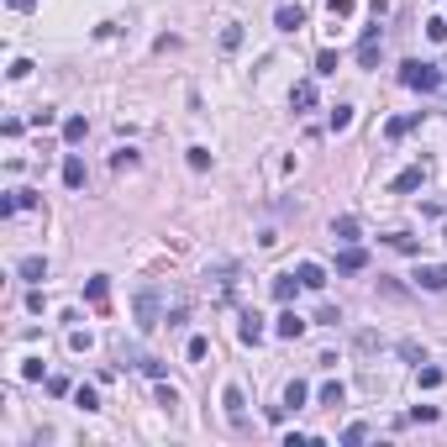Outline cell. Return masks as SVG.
Here are the masks:
<instances>
[{"instance_id": "cell-23", "label": "cell", "mask_w": 447, "mask_h": 447, "mask_svg": "<svg viewBox=\"0 0 447 447\" xmlns=\"http://www.w3.org/2000/svg\"><path fill=\"white\" fill-rule=\"evenodd\" d=\"M189 168H195V174H205V168H211V148H189Z\"/></svg>"}, {"instance_id": "cell-6", "label": "cell", "mask_w": 447, "mask_h": 447, "mask_svg": "<svg viewBox=\"0 0 447 447\" xmlns=\"http://www.w3.org/2000/svg\"><path fill=\"white\" fill-rule=\"evenodd\" d=\"M237 337H242L247 347H258V342H263V321H258V311H242V316H237Z\"/></svg>"}, {"instance_id": "cell-29", "label": "cell", "mask_w": 447, "mask_h": 447, "mask_svg": "<svg viewBox=\"0 0 447 447\" xmlns=\"http://www.w3.org/2000/svg\"><path fill=\"white\" fill-rule=\"evenodd\" d=\"M316 74H337V53H331V47L316 53Z\"/></svg>"}, {"instance_id": "cell-20", "label": "cell", "mask_w": 447, "mask_h": 447, "mask_svg": "<svg viewBox=\"0 0 447 447\" xmlns=\"http://www.w3.org/2000/svg\"><path fill=\"white\" fill-rule=\"evenodd\" d=\"M384 242H389V247H395V253H421V242H416V237H411V232H389V237H384Z\"/></svg>"}, {"instance_id": "cell-32", "label": "cell", "mask_w": 447, "mask_h": 447, "mask_svg": "<svg viewBox=\"0 0 447 447\" xmlns=\"http://www.w3.org/2000/svg\"><path fill=\"white\" fill-rule=\"evenodd\" d=\"M111 164H116V168H137V164H142V158H137V153H132V148H121V153H116V158H111Z\"/></svg>"}, {"instance_id": "cell-30", "label": "cell", "mask_w": 447, "mask_h": 447, "mask_svg": "<svg viewBox=\"0 0 447 447\" xmlns=\"http://www.w3.org/2000/svg\"><path fill=\"white\" fill-rule=\"evenodd\" d=\"M327 11H331V16H342V22H347V16L358 11V0H327Z\"/></svg>"}, {"instance_id": "cell-16", "label": "cell", "mask_w": 447, "mask_h": 447, "mask_svg": "<svg viewBox=\"0 0 447 447\" xmlns=\"http://www.w3.org/2000/svg\"><path fill=\"white\" fill-rule=\"evenodd\" d=\"M290 106H295V111H311V106H316V84H311V79H300V84L290 90Z\"/></svg>"}, {"instance_id": "cell-19", "label": "cell", "mask_w": 447, "mask_h": 447, "mask_svg": "<svg viewBox=\"0 0 447 447\" xmlns=\"http://www.w3.org/2000/svg\"><path fill=\"white\" fill-rule=\"evenodd\" d=\"M331 237H337V242H358V221L353 216H337V221H331Z\"/></svg>"}, {"instance_id": "cell-8", "label": "cell", "mask_w": 447, "mask_h": 447, "mask_svg": "<svg viewBox=\"0 0 447 447\" xmlns=\"http://www.w3.org/2000/svg\"><path fill=\"white\" fill-rule=\"evenodd\" d=\"M37 205V189H11L6 201H0V216H16V211H32Z\"/></svg>"}, {"instance_id": "cell-10", "label": "cell", "mask_w": 447, "mask_h": 447, "mask_svg": "<svg viewBox=\"0 0 447 447\" xmlns=\"http://www.w3.org/2000/svg\"><path fill=\"white\" fill-rule=\"evenodd\" d=\"M84 179H90V174H84V158L69 153V158H63V185H69V189H84Z\"/></svg>"}, {"instance_id": "cell-15", "label": "cell", "mask_w": 447, "mask_h": 447, "mask_svg": "<svg viewBox=\"0 0 447 447\" xmlns=\"http://www.w3.org/2000/svg\"><path fill=\"white\" fill-rule=\"evenodd\" d=\"M306 400H311V384H306V379H290V384H284V405H290V411H300Z\"/></svg>"}, {"instance_id": "cell-9", "label": "cell", "mask_w": 447, "mask_h": 447, "mask_svg": "<svg viewBox=\"0 0 447 447\" xmlns=\"http://www.w3.org/2000/svg\"><path fill=\"white\" fill-rule=\"evenodd\" d=\"M416 121H421V111H405V116H389V121H384V137H389V142H400L405 132L416 127Z\"/></svg>"}, {"instance_id": "cell-4", "label": "cell", "mask_w": 447, "mask_h": 447, "mask_svg": "<svg viewBox=\"0 0 447 447\" xmlns=\"http://www.w3.org/2000/svg\"><path fill=\"white\" fill-rule=\"evenodd\" d=\"M84 300H90L95 311L111 306V279H106V274H90V279H84Z\"/></svg>"}, {"instance_id": "cell-18", "label": "cell", "mask_w": 447, "mask_h": 447, "mask_svg": "<svg viewBox=\"0 0 447 447\" xmlns=\"http://www.w3.org/2000/svg\"><path fill=\"white\" fill-rule=\"evenodd\" d=\"M300 284H306V290H321V284H327V269H321V263H300Z\"/></svg>"}, {"instance_id": "cell-38", "label": "cell", "mask_w": 447, "mask_h": 447, "mask_svg": "<svg viewBox=\"0 0 447 447\" xmlns=\"http://www.w3.org/2000/svg\"><path fill=\"white\" fill-rule=\"evenodd\" d=\"M32 6H37V0H11V11H32Z\"/></svg>"}, {"instance_id": "cell-37", "label": "cell", "mask_w": 447, "mask_h": 447, "mask_svg": "<svg viewBox=\"0 0 447 447\" xmlns=\"http://www.w3.org/2000/svg\"><path fill=\"white\" fill-rule=\"evenodd\" d=\"M426 37H432V42H447V22H442V16H437V22L426 26Z\"/></svg>"}, {"instance_id": "cell-21", "label": "cell", "mask_w": 447, "mask_h": 447, "mask_svg": "<svg viewBox=\"0 0 447 447\" xmlns=\"http://www.w3.org/2000/svg\"><path fill=\"white\" fill-rule=\"evenodd\" d=\"M84 132H90V121H84V116H69V121H63V142H84Z\"/></svg>"}, {"instance_id": "cell-2", "label": "cell", "mask_w": 447, "mask_h": 447, "mask_svg": "<svg viewBox=\"0 0 447 447\" xmlns=\"http://www.w3.org/2000/svg\"><path fill=\"white\" fill-rule=\"evenodd\" d=\"M137 327L142 331L164 327V316H158V284H142V290H137Z\"/></svg>"}, {"instance_id": "cell-27", "label": "cell", "mask_w": 447, "mask_h": 447, "mask_svg": "<svg viewBox=\"0 0 447 447\" xmlns=\"http://www.w3.org/2000/svg\"><path fill=\"white\" fill-rule=\"evenodd\" d=\"M242 47V26H221V53H237Z\"/></svg>"}, {"instance_id": "cell-5", "label": "cell", "mask_w": 447, "mask_h": 447, "mask_svg": "<svg viewBox=\"0 0 447 447\" xmlns=\"http://www.w3.org/2000/svg\"><path fill=\"white\" fill-rule=\"evenodd\" d=\"M416 284L442 295V290H447V263H421V269H416Z\"/></svg>"}, {"instance_id": "cell-31", "label": "cell", "mask_w": 447, "mask_h": 447, "mask_svg": "<svg viewBox=\"0 0 447 447\" xmlns=\"http://www.w3.org/2000/svg\"><path fill=\"white\" fill-rule=\"evenodd\" d=\"M158 405H164V411H174V405H179V395H174V384H164V379H158Z\"/></svg>"}, {"instance_id": "cell-34", "label": "cell", "mask_w": 447, "mask_h": 447, "mask_svg": "<svg viewBox=\"0 0 447 447\" xmlns=\"http://www.w3.org/2000/svg\"><path fill=\"white\" fill-rule=\"evenodd\" d=\"M363 437H368V426H363V421H353L347 432H342V442H363Z\"/></svg>"}, {"instance_id": "cell-1", "label": "cell", "mask_w": 447, "mask_h": 447, "mask_svg": "<svg viewBox=\"0 0 447 447\" xmlns=\"http://www.w3.org/2000/svg\"><path fill=\"white\" fill-rule=\"evenodd\" d=\"M400 84H405V90H421V95H432V90H442V84H447V74L437 69V63L405 58V63H400Z\"/></svg>"}, {"instance_id": "cell-39", "label": "cell", "mask_w": 447, "mask_h": 447, "mask_svg": "<svg viewBox=\"0 0 447 447\" xmlns=\"http://www.w3.org/2000/svg\"><path fill=\"white\" fill-rule=\"evenodd\" d=\"M442 237H447V232H442Z\"/></svg>"}, {"instance_id": "cell-24", "label": "cell", "mask_w": 447, "mask_h": 447, "mask_svg": "<svg viewBox=\"0 0 447 447\" xmlns=\"http://www.w3.org/2000/svg\"><path fill=\"white\" fill-rule=\"evenodd\" d=\"M347 400V389L337 384V379H331V384H321V405H342Z\"/></svg>"}, {"instance_id": "cell-36", "label": "cell", "mask_w": 447, "mask_h": 447, "mask_svg": "<svg viewBox=\"0 0 447 447\" xmlns=\"http://www.w3.org/2000/svg\"><path fill=\"white\" fill-rule=\"evenodd\" d=\"M22 379H42V358H26V363H22Z\"/></svg>"}, {"instance_id": "cell-26", "label": "cell", "mask_w": 447, "mask_h": 447, "mask_svg": "<svg viewBox=\"0 0 447 447\" xmlns=\"http://www.w3.org/2000/svg\"><path fill=\"white\" fill-rule=\"evenodd\" d=\"M416 384H421V389H437V384H442V368H432V363L416 368Z\"/></svg>"}, {"instance_id": "cell-17", "label": "cell", "mask_w": 447, "mask_h": 447, "mask_svg": "<svg viewBox=\"0 0 447 447\" xmlns=\"http://www.w3.org/2000/svg\"><path fill=\"white\" fill-rule=\"evenodd\" d=\"M16 274H22L26 284H42L47 279V263L42 258H22V263H16Z\"/></svg>"}, {"instance_id": "cell-28", "label": "cell", "mask_w": 447, "mask_h": 447, "mask_svg": "<svg viewBox=\"0 0 447 447\" xmlns=\"http://www.w3.org/2000/svg\"><path fill=\"white\" fill-rule=\"evenodd\" d=\"M205 353H211V342H205V337H189V347H185V358H189V363H201Z\"/></svg>"}, {"instance_id": "cell-12", "label": "cell", "mask_w": 447, "mask_h": 447, "mask_svg": "<svg viewBox=\"0 0 447 447\" xmlns=\"http://www.w3.org/2000/svg\"><path fill=\"white\" fill-rule=\"evenodd\" d=\"M295 290H306V284H300V274H279V279H274V300H279V306H290Z\"/></svg>"}, {"instance_id": "cell-35", "label": "cell", "mask_w": 447, "mask_h": 447, "mask_svg": "<svg viewBox=\"0 0 447 447\" xmlns=\"http://www.w3.org/2000/svg\"><path fill=\"white\" fill-rule=\"evenodd\" d=\"M400 353H405V358H411V363H416V368H421V363H426V353H421V347H416V342H400Z\"/></svg>"}, {"instance_id": "cell-7", "label": "cell", "mask_w": 447, "mask_h": 447, "mask_svg": "<svg viewBox=\"0 0 447 447\" xmlns=\"http://www.w3.org/2000/svg\"><path fill=\"white\" fill-rule=\"evenodd\" d=\"M363 269H368V253H363V247H353V242H347V247L337 253V274H363Z\"/></svg>"}, {"instance_id": "cell-33", "label": "cell", "mask_w": 447, "mask_h": 447, "mask_svg": "<svg viewBox=\"0 0 447 447\" xmlns=\"http://www.w3.org/2000/svg\"><path fill=\"white\" fill-rule=\"evenodd\" d=\"M137 368H142V374H148V379H164V363H158V358H142Z\"/></svg>"}, {"instance_id": "cell-3", "label": "cell", "mask_w": 447, "mask_h": 447, "mask_svg": "<svg viewBox=\"0 0 447 447\" xmlns=\"http://www.w3.org/2000/svg\"><path fill=\"white\" fill-rule=\"evenodd\" d=\"M221 405H226V421H232V432H247V400H242V389H237V384H226Z\"/></svg>"}, {"instance_id": "cell-11", "label": "cell", "mask_w": 447, "mask_h": 447, "mask_svg": "<svg viewBox=\"0 0 447 447\" xmlns=\"http://www.w3.org/2000/svg\"><path fill=\"white\" fill-rule=\"evenodd\" d=\"M421 179H426V164H411L405 174H395V185H389V189H395V195H405V189H421Z\"/></svg>"}, {"instance_id": "cell-22", "label": "cell", "mask_w": 447, "mask_h": 447, "mask_svg": "<svg viewBox=\"0 0 447 447\" xmlns=\"http://www.w3.org/2000/svg\"><path fill=\"white\" fill-rule=\"evenodd\" d=\"M74 405H79V411H100V395H95L90 384H79L74 389Z\"/></svg>"}, {"instance_id": "cell-25", "label": "cell", "mask_w": 447, "mask_h": 447, "mask_svg": "<svg viewBox=\"0 0 447 447\" xmlns=\"http://www.w3.org/2000/svg\"><path fill=\"white\" fill-rule=\"evenodd\" d=\"M353 127V106H331V132H347Z\"/></svg>"}, {"instance_id": "cell-13", "label": "cell", "mask_w": 447, "mask_h": 447, "mask_svg": "<svg viewBox=\"0 0 447 447\" xmlns=\"http://www.w3.org/2000/svg\"><path fill=\"white\" fill-rule=\"evenodd\" d=\"M274 26H279V32H300V26H306V11H300V6H279Z\"/></svg>"}, {"instance_id": "cell-14", "label": "cell", "mask_w": 447, "mask_h": 447, "mask_svg": "<svg viewBox=\"0 0 447 447\" xmlns=\"http://www.w3.org/2000/svg\"><path fill=\"white\" fill-rule=\"evenodd\" d=\"M274 331H279L284 342H295V337H300V331H306V321L295 316V311H279V321H274Z\"/></svg>"}]
</instances>
